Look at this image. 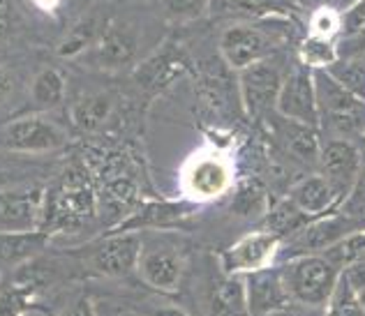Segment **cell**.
<instances>
[{
	"instance_id": "obj_1",
	"label": "cell",
	"mask_w": 365,
	"mask_h": 316,
	"mask_svg": "<svg viewBox=\"0 0 365 316\" xmlns=\"http://www.w3.org/2000/svg\"><path fill=\"white\" fill-rule=\"evenodd\" d=\"M280 270L292 300L314 310L329 307L331 295L342 277L338 268L322 254L287 258L280 265Z\"/></svg>"
},
{
	"instance_id": "obj_2",
	"label": "cell",
	"mask_w": 365,
	"mask_h": 316,
	"mask_svg": "<svg viewBox=\"0 0 365 316\" xmlns=\"http://www.w3.org/2000/svg\"><path fill=\"white\" fill-rule=\"evenodd\" d=\"M317 104H319V127H331L338 139H361L365 132V102L354 98L326 70H312Z\"/></svg>"
},
{
	"instance_id": "obj_3",
	"label": "cell",
	"mask_w": 365,
	"mask_h": 316,
	"mask_svg": "<svg viewBox=\"0 0 365 316\" xmlns=\"http://www.w3.org/2000/svg\"><path fill=\"white\" fill-rule=\"evenodd\" d=\"M287 74L289 72L284 70V63L275 56H268L238 72V100L250 118L259 120L275 113L277 95Z\"/></svg>"
},
{
	"instance_id": "obj_4",
	"label": "cell",
	"mask_w": 365,
	"mask_h": 316,
	"mask_svg": "<svg viewBox=\"0 0 365 316\" xmlns=\"http://www.w3.org/2000/svg\"><path fill=\"white\" fill-rule=\"evenodd\" d=\"M143 238L137 231H111L107 238L74 252L93 273L102 277H128L137 270Z\"/></svg>"
},
{
	"instance_id": "obj_5",
	"label": "cell",
	"mask_w": 365,
	"mask_h": 316,
	"mask_svg": "<svg viewBox=\"0 0 365 316\" xmlns=\"http://www.w3.org/2000/svg\"><path fill=\"white\" fill-rule=\"evenodd\" d=\"M359 228H365L359 217H354L342 210L335 213L314 217L310 224H305L299 233L289 238V243L280 250L282 258H294V256H310V254H324L329 247L340 243L344 236H349Z\"/></svg>"
},
{
	"instance_id": "obj_6",
	"label": "cell",
	"mask_w": 365,
	"mask_h": 316,
	"mask_svg": "<svg viewBox=\"0 0 365 316\" xmlns=\"http://www.w3.org/2000/svg\"><path fill=\"white\" fill-rule=\"evenodd\" d=\"M268 19H262V23H234L220 37V53L232 70H245L259 60L273 56L271 51L277 44V33L271 31L266 23Z\"/></svg>"
},
{
	"instance_id": "obj_7",
	"label": "cell",
	"mask_w": 365,
	"mask_h": 316,
	"mask_svg": "<svg viewBox=\"0 0 365 316\" xmlns=\"http://www.w3.org/2000/svg\"><path fill=\"white\" fill-rule=\"evenodd\" d=\"M232 164L213 152L195 155L182 169V191H185V199L195 201V204L222 196L232 187Z\"/></svg>"
},
{
	"instance_id": "obj_8",
	"label": "cell",
	"mask_w": 365,
	"mask_h": 316,
	"mask_svg": "<svg viewBox=\"0 0 365 316\" xmlns=\"http://www.w3.org/2000/svg\"><path fill=\"white\" fill-rule=\"evenodd\" d=\"M319 174L329 180L335 194L342 199V206L356 189L363 174L361 150L347 139L333 137L322 143L319 152Z\"/></svg>"
},
{
	"instance_id": "obj_9",
	"label": "cell",
	"mask_w": 365,
	"mask_h": 316,
	"mask_svg": "<svg viewBox=\"0 0 365 316\" xmlns=\"http://www.w3.org/2000/svg\"><path fill=\"white\" fill-rule=\"evenodd\" d=\"M280 245H282L280 238L262 228V231L247 233L232 247H227L220 254V265H222L225 275L245 277L250 273L271 268L275 263V258L280 256Z\"/></svg>"
},
{
	"instance_id": "obj_10",
	"label": "cell",
	"mask_w": 365,
	"mask_h": 316,
	"mask_svg": "<svg viewBox=\"0 0 365 316\" xmlns=\"http://www.w3.org/2000/svg\"><path fill=\"white\" fill-rule=\"evenodd\" d=\"M275 113L319 130V104H317L314 74L310 67L299 65L289 70L280 88V95H277Z\"/></svg>"
},
{
	"instance_id": "obj_11",
	"label": "cell",
	"mask_w": 365,
	"mask_h": 316,
	"mask_svg": "<svg viewBox=\"0 0 365 316\" xmlns=\"http://www.w3.org/2000/svg\"><path fill=\"white\" fill-rule=\"evenodd\" d=\"M44 189H0V236L33 233L44 219Z\"/></svg>"
},
{
	"instance_id": "obj_12",
	"label": "cell",
	"mask_w": 365,
	"mask_h": 316,
	"mask_svg": "<svg viewBox=\"0 0 365 316\" xmlns=\"http://www.w3.org/2000/svg\"><path fill=\"white\" fill-rule=\"evenodd\" d=\"M65 143V132L42 116H24L0 132V146L14 152H51Z\"/></svg>"
},
{
	"instance_id": "obj_13",
	"label": "cell",
	"mask_w": 365,
	"mask_h": 316,
	"mask_svg": "<svg viewBox=\"0 0 365 316\" xmlns=\"http://www.w3.org/2000/svg\"><path fill=\"white\" fill-rule=\"evenodd\" d=\"M137 273L143 282L162 293H174L185 273V256L174 245H146L139 256Z\"/></svg>"
},
{
	"instance_id": "obj_14",
	"label": "cell",
	"mask_w": 365,
	"mask_h": 316,
	"mask_svg": "<svg viewBox=\"0 0 365 316\" xmlns=\"http://www.w3.org/2000/svg\"><path fill=\"white\" fill-rule=\"evenodd\" d=\"M243 280L250 316H271L275 312L289 310L294 305L280 268H264V270L245 275Z\"/></svg>"
},
{
	"instance_id": "obj_15",
	"label": "cell",
	"mask_w": 365,
	"mask_h": 316,
	"mask_svg": "<svg viewBox=\"0 0 365 316\" xmlns=\"http://www.w3.org/2000/svg\"><path fill=\"white\" fill-rule=\"evenodd\" d=\"M199 213V204L190 199L182 201H153L143 204L113 231H148V228H174Z\"/></svg>"
},
{
	"instance_id": "obj_16",
	"label": "cell",
	"mask_w": 365,
	"mask_h": 316,
	"mask_svg": "<svg viewBox=\"0 0 365 316\" xmlns=\"http://www.w3.org/2000/svg\"><path fill=\"white\" fill-rule=\"evenodd\" d=\"M271 122L275 130V141L280 150L287 157H292L294 162L305 167H314L319 164V152H322V141H319V130L303 125V122H296L289 118H282L277 113H271Z\"/></svg>"
},
{
	"instance_id": "obj_17",
	"label": "cell",
	"mask_w": 365,
	"mask_h": 316,
	"mask_svg": "<svg viewBox=\"0 0 365 316\" xmlns=\"http://www.w3.org/2000/svg\"><path fill=\"white\" fill-rule=\"evenodd\" d=\"M289 199L310 217H322L335 213V208H342V199L335 194V189L322 174H310L301 178L292 187Z\"/></svg>"
},
{
	"instance_id": "obj_18",
	"label": "cell",
	"mask_w": 365,
	"mask_h": 316,
	"mask_svg": "<svg viewBox=\"0 0 365 316\" xmlns=\"http://www.w3.org/2000/svg\"><path fill=\"white\" fill-rule=\"evenodd\" d=\"M296 12V0H208V14H243L282 19Z\"/></svg>"
},
{
	"instance_id": "obj_19",
	"label": "cell",
	"mask_w": 365,
	"mask_h": 316,
	"mask_svg": "<svg viewBox=\"0 0 365 316\" xmlns=\"http://www.w3.org/2000/svg\"><path fill=\"white\" fill-rule=\"evenodd\" d=\"M137 53V37L128 28L111 26L98 40V63L104 70H120Z\"/></svg>"
},
{
	"instance_id": "obj_20",
	"label": "cell",
	"mask_w": 365,
	"mask_h": 316,
	"mask_svg": "<svg viewBox=\"0 0 365 316\" xmlns=\"http://www.w3.org/2000/svg\"><path fill=\"white\" fill-rule=\"evenodd\" d=\"M314 217H310L307 213L294 204L289 196H284L280 201H275L273 206L266 208L264 215V231L277 236L280 241H287L294 233H299L305 224H310Z\"/></svg>"
},
{
	"instance_id": "obj_21",
	"label": "cell",
	"mask_w": 365,
	"mask_h": 316,
	"mask_svg": "<svg viewBox=\"0 0 365 316\" xmlns=\"http://www.w3.org/2000/svg\"><path fill=\"white\" fill-rule=\"evenodd\" d=\"M208 316H250L245 280L236 275H227L220 282L208 302Z\"/></svg>"
},
{
	"instance_id": "obj_22",
	"label": "cell",
	"mask_w": 365,
	"mask_h": 316,
	"mask_svg": "<svg viewBox=\"0 0 365 316\" xmlns=\"http://www.w3.org/2000/svg\"><path fill=\"white\" fill-rule=\"evenodd\" d=\"M113 111V100L107 93L86 95L72 107V122L81 132H98L109 120Z\"/></svg>"
},
{
	"instance_id": "obj_23",
	"label": "cell",
	"mask_w": 365,
	"mask_h": 316,
	"mask_svg": "<svg viewBox=\"0 0 365 316\" xmlns=\"http://www.w3.org/2000/svg\"><path fill=\"white\" fill-rule=\"evenodd\" d=\"M326 74L338 81L354 98L365 102V56H340Z\"/></svg>"
},
{
	"instance_id": "obj_24",
	"label": "cell",
	"mask_w": 365,
	"mask_h": 316,
	"mask_svg": "<svg viewBox=\"0 0 365 316\" xmlns=\"http://www.w3.org/2000/svg\"><path fill=\"white\" fill-rule=\"evenodd\" d=\"M322 256L329 258L340 273L349 270V268H354L356 263H363L365 261V228H359V231L344 236L340 243L329 247Z\"/></svg>"
},
{
	"instance_id": "obj_25",
	"label": "cell",
	"mask_w": 365,
	"mask_h": 316,
	"mask_svg": "<svg viewBox=\"0 0 365 316\" xmlns=\"http://www.w3.org/2000/svg\"><path fill=\"white\" fill-rule=\"evenodd\" d=\"M93 210V191L88 185H67L51 204V213L61 219L83 217Z\"/></svg>"
},
{
	"instance_id": "obj_26",
	"label": "cell",
	"mask_w": 365,
	"mask_h": 316,
	"mask_svg": "<svg viewBox=\"0 0 365 316\" xmlns=\"http://www.w3.org/2000/svg\"><path fill=\"white\" fill-rule=\"evenodd\" d=\"M31 98L35 102V107L40 109H53L58 107L65 98V79L61 72L51 70V67H46V70L37 72L35 81H33V88H31Z\"/></svg>"
},
{
	"instance_id": "obj_27",
	"label": "cell",
	"mask_w": 365,
	"mask_h": 316,
	"mask_svg": "<svg viewBox=\"0 0 365 316\" xmlns=\"http://www.w3.org/2000/svg\"><path fill=\"white\" fill-rule=\"evenodd\" d=\"M299 58L301 65L310 67V70H329V67L340 58L338 42L322 40V37H305L299 46Z\"/></svg>"
},
{
	"instance_id": "obj_28",
	"label": "cell",
	"mask_w": 365,
	"mask_h": 316,
	"mask_svg": "<svg viewBox=\"0 0 365 316\" xmlns=\"http://www.w3.org/2000/svg\"><path fill=\"white\" fill-rule=\"evenodd\" d=\"M326 314L329 316H365V307L359 298V293L347 277H344V273H342L340 282L331 295V302H329V307H326Z\"/></svg>"
},
{
	"instance_id": "obj_29",
	"label": "cell",
	"mask_w": 365,
	"mask_h": 316,
	"mask_svg": "<svg viewBox=\"0 0 365 316\" xmlns=\"http://www.w3.org/2000/svg\"><path fill=\"white\" fill-rule=\"evenodd\" d=\"M310 35L322 40L340 42L342 35V16L331 7H319L310 19Z\"/></svg>"
},
{
	"instance_id": "obj_30",
	"label": "cell",
	"mask_w": 365,
	"mask_h": 316,
	"mask_svg": "<svg viewBox=\"0 0 365 316\" xmlns=\"http://www.w3.org/2000/svg\"><path fill=\"white\" fill-rule=\"evenodd\" d=\"M264 208V191L255 180H245L236 189V196L232 201V210L238 215H252Z\"/></svg>"
},
{
	"instance_id": "obj_31",
	"label": "cell",
	"mask_w": 365,
	"mask_h": 316,
	"mask_svg": "<svg viewBox=\"0 0 365 316\" xmlns=\"http://www.w3.org/2000/svg\"><path fill=\"white\" fill-rule=\"evenodd\" d=\"M171 74H174V58H171L169 53H160V56H153V58L141 67L137 79L143 85H160L167 79H171Z\"/></svg>"
},
{
	"instance_id": "obj_32",
	"label": "cell",
	"mask_w": 365,
	"mask_h": 316,
	"mask_svg": "<svg viewBox=\"0 0 365 316\" xmlns=\"http://www.w3.org/2000/svg\"><path fill=\"white\" fill-rule=\"evenodd\" d=\"M93 37H95V21H83L65 37V42L61 44L58 53L63 56V58H72V56L81 53L86 46L91 44Z\"/></svg>"
},
{
	"instance_id": "obj_33",
	"label": "cell",
	"mask_w": 365,
	"mask_h": 316,
	"mask_svg": "<svg viewBox=\"0 0 365 316\" xmlns=\"http://www.w3.org/2000/svg\"><path fill=\"white\" fill-rule=\"evenodd\" d=\"M169 16L180 19V21H192V19L208 12V0H165Z\"/></svg>"
},
{
	"instance_id": "obj_34",
	"label": "cell",
	"mask_w": 365,
	"mask_h": 316,
	"mask_svg": "<svg viewBox=\"0 0 365 316\" xmlns=\"http://www.w3.org/2000/svg\"><path fill=\"white\" fill-rule=\"evenodd\" d=\"M141 316H190L182 307L178 305H171V302H160V305H153Z\"/></svg>"
},
{
	"instance_id": "obj_35",
	"label": "cell",
	"mask_w": 365,
	"mask_h": 316,
	"mask_svg": "<svg viewBox=\"0 0 365 316\" xmlns=\"http://www.w3.org/2000/svg\"><path fill=\"white\" fill-rule=\"evenodd\" d=\"M14 93V76L7 67L0 65V104L7 102Z\"/></svg>"
},
{
	"instance_id": "obj_36",
	"label": "cell",
	"mask_w": 365,
	"mask_h": 316,
	"mask_svg": "<svg viewBox=\"0 0 365 316\" xmlns=\"http://www.w3.org/2000/svg\"><path fill=\"white\" fill-rule=\"evenodd\" d=\"M63 316H98V314H95V307H93L91 298H79L72 305V307L65 310Z\"/></svg>"
},
{
	"instance_id": "obj_37",
	"label": "cell",
	"mask_w": 365,
	"mask_h": 316,
	"mask_svg": "<svg viewBox=\"0 0 365 316\" xmlns=\"http://www.w3.org/2000/svg\"><path fill=\"white\" fill-rule=\"evenodd\" d=\"M14 21V9L9 5V0H0V37H3Z\"/></svg>"
},
{
	"instance_id": "obj_38",
	"label": "cell",
	"mask_w": 365,
	"mask_h": 316,
	"mask_svg": "<svg viewBox=\"0 0 365 316\" xmlns=\"http://www.w3.org/2000/svg\"><path fill=\"white\" fill-rule=\"evenodd\" d=\"M37 5H40L42 9H53L56 5H58V0H35Z\"/></svg>"
},
{
	"instance_id": "obj_39",
	"label": "cell",
	"mask_w": 365,
	"mask_h": 316,
	"mask_svg": "<svg viewBox=\"0 0 365 316\" xmlns=\"http://www.w3.org/2000/svg\"><path fill=\"white\" fill-rule=\"evenodd\" d=\"M361 143H363V146H365V132H363V137H361Z\"/></svg>"
}]
</instances>
